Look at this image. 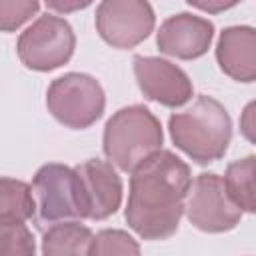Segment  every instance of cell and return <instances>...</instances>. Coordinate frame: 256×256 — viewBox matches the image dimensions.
<instances>
[{
	"mask_svg": "<svg viewBox=\"0 0 256 256\" xmlns=\"http://www.w3.org/2000/svg\"><path fill=\"white\" fill-rule=\"evenodd\" d=\"M192 184L190 168L176 154L158 150L130 176L128 226L144 240H166L180 224Z\"/></svg>",
	"mask_w": 256,
	"mask_h": 256,
	"instance_id": "1",
	"label": "cell"
},
{
	"mask_svg": "<svg viewBox=\"0 0 256 256\" xmlns=\"http://www.w3.org/2000/svg\"><path fill=\"white\" fill-rule=\"evenodd\" d=\"M174 144L198 164L220 160L232 138V122L226 108L212 96H198L194 104L170 116Z\"/></svg>",
	"mask_w": 256,
	"mask_h": 256,
	"instance_id": "2",
	"label": "cell"
},
{
	"mask_svg": "<svg viewBox=\"0 0 256 256\" xmlns=\"http://www.w3.org/2000/svg\"><path fill=\"white\" fill-rule=\"evenodd\" d=\"M162 138V126L146 106H126L106 122L104 154L116 168L132 172L160 150Z\"/></svg>",
	"mask_w": 256,
	"mask_h": 256,
	"instance_id": "3",
	"label": "cell"
},
{
	"mask_svg": "<svg viewBox=\"0 0 256 256\" xmlns=\"http://www.w3.org/2000/svg\"><path fill=\"white\" fill-rule=\"evenodd\" d=\"M38 224H58L68 218H88L82 182L74 168L64 164H44L34 180Z\"/></svg>",
	"mask_w": 256,
	"mask_h": 256,
	"instance_id": "4",
	"label": "cell"
},
{
	"mask_svg": "<svg viewBox=\"0 0 256 256\" xmlns=\"http://www.w3.org/2000/svg\"><path fill=\"white\" fill-rule=\"evenodd\" d=\"M46 106L66 128L84 130L102 116L106 98L96 78L70 72L52 80L46 92Z\"/></svg>",
	"mask_w": 256,
	"mask_h": 256,
	"instance_id": "5",
	"label": "cell"
},
{
	"mask_svg": "<svg viewBox=\"0 0 256 256\" xmlns=\"http://www.w3.org/2000/svg\"><path fill=\"white\" fill-rule=\"evenodd\" d=\"M74 46L72 26L56 14H44L20 34L16 50L26 68L48 72L66 64L74 54Z\"/></svg>",
	"mask_w": 256,
	"mask_h": 256,
	"instance_id": "6",
	"label": "cell"
},
{
	"mask_svg": "<svg viewBox=\"0 0 256 256\" xmlns=\"http://www.w3.org/2000/svg\"><path fill=\"white\" fill-rule=\"evenodd\" d=\"M184 212L202 232L232 230L242 218V210L232 202L222 178L214 172H202L196 176L190 184Z\"/></svg>",
	"mask_w": 256,
	"mask_h": 256,
	"instance_id": "7",
	"label": "cell"
},
{
	"mask_svg": "<svg viewBox=\"0 0 256 256\" xmlns=\"http://www.w3.org/2000/svg\"><path fill=\"white\" fill-rule=\"evenodd\" d=\"M154 28V12L142 0H104L96 8V30L114 48H134Z\"/></svg>",
	"mask_w": 256,
	"mask_h": 256,
	"instance_id": "8",
	"label": "cell"
},
{
	"mask_svg": "<svg viewBox=\"0 0 256 256\" xmlns=\"http://www.w3.org/2000/svg\"><path fill=\"white\" fill-rule=\"evenodd\" d=\"M134 74L142 94L168 108H178L192 98L190 78L172 62L154 56H136Z\"/></svg>",
	"mask_w": 256,
	"mask_h": 256,
	"instance_id": "9",
	"label": "cell"
},
{
	"mask_svg": "<svg viewBox=\"0 0 256 256\" xmlns=\"http://www.w3.org/2000/svg\"><path fill=\"white\" fill-rule=\"evenodd\" d=\"M214 38V24L202 16L180 12L162 22L156 44L160 52L180 58L194 60L208 52Z\"/></svg>",
	"mask_w": 256,
	"mask_h": 256,
	"instance_id": "10",
	"label": "cell"
},
{
	"mask_svg": "<svg viewBox=\"0 0 256 256\" xmlns=\"http://www.w3.org/2000/svg\"><path fill=\"white\" fill-rule=\"evenodd\" d=\"M84 190L88 218L104 220L112 216L122 202V180L110 162L90 158L74 168Z\"/></svg>",
	"mask_w": 256,
	"mask_h": 256,
	"instance_id": "11",
	"label": "cell"
},
{
	"mask_svg": "<svg viewBox=\"0 0 256 256\" xmlns=\"http://www.w3.org/2000/svg\"><path fill=\"white\" fill-rule=\"evenodd\" d=\"M220 70L238 82L256 78V32L250 26H230L220 34L216 46Z\"/></svg>",
	"mask_w": 256,
	"mask_h": 256,
	"instance_id": "12",
	"label": "cell"
},
{
	"mask_svg": "<svg viewBox=\"0 0 256 256\" xmlns=\"http://www.w3.org/2000/svg\"><path fill=\"white\" fill-rule=\"evenodd\" d=\"M94 234L78 222L52 224L42 238V256H88Z\"/></svg>",
	"mask_w": 256,
	"mask_h": 256,
	"instance_id": "13",
	"label": "cell"
},
{
	"mask_svg": "<svg viewBox=\"0 0 256 256\" xmlns=\"http://www.w3.org/2000/svg\"><path fill=\"white\" fill-rule=\"evenodd\" d=\"M36 214L32 186L16 178H0V224L26 222Z\"/></svg>",
	"mask_w": 256,
	"mask_h": 256,
	"instance_id": "14",
	"label": "cell"
},
{
	"mask_svg": "<svg viewBox=\"0 0 256 256\" xmlns=\"http://www.w3.org/2000/svg\"><path fill=\"white\" fill-rule=\"evenodd\" d=\"M254 170H256V158L246 156L242 160H236V162L228 164L226 174L222 178L228 196L244 212H254L256 210Z\"/></svg>",
	"mask_w": 256,
	"mask_h": 256,
	"instance_id": "15",
	"label": "cell"
},
{
	"mask_svg": "<svg viewBox=\"0 0 256 256\" xmlns=\"http://www.w3.org/2000/svg\"><path fill=\"white\" fill-rule=\"evenodd\" d=\"M88 256H140V246L124 230H102L92 238Z\"/></svg>",
	"mask_w": 256,
	"mask_h": 256,
	"instance_id": "16",
	"label": "cell"
},
{
	"mask_svg": "<svg viewBox=\"0 0 256 256\" xmlns=\"http://www.w3.org/2000/svg\"><path fill=\"white\" fill-rule=\"evenodd\" d=\"M34 236L24 222L0 224V256H34Z\"/></svg>",
	"mask_w": 256,
	"mask_h": 256,
	"instance_id": "17",
	"label": "cell"
},
{
	"mask_svg": "<svg viewBox=\"0 0 256 256\" xmlns=\"http://www.w3.org/2000/svg\"><path fill=\"white\" fill-rule=\"evenodd\" d=\"M38 10L40 4L36 0H0V30L12 32L20 28Z\"/></svg>",
	"mask_w": 256,
	"mask_h": 256,
	"instance_id": "18",
	"label": "cell"
},
{
	"mask_svg": "<svg viewBox=\"0 0 256 256\" xmlns=\"http://www.w3.org/2000/svg\"><path fill=\"white\" fill-rule=\"evenodd\" d=\"M190 6H196V8H200V10H208V12H218V10H224V8L234 6V2H228V4H222V2H218V4H210V2H190Z\"/></svg>",
	"mask_w": 256,
	"mask_h": 256,
	"instance_id": "19",
	"label": "cell"
},
{
	"mask_svg": "<svg viewBox=\"0 0 256 256\" xmlns=\"http://www.w3.org/2000/svg\"><path fill=\"white\" fill-rule=\"evenodd\" d=\"M46 6H48V8H54V10H60V12H66V10H76V8H84V6H88V2H76V4H62V2H48Z\"/></svg>",
	"mask_w": 256,
	"mask_h": 256,
	"instance_id": "20",
	"label": "cell"
},
{
	"mask_svg": "<svg viewBox=\"0 0 256 256\" xmlns=\"http://www.w3.org/2000/svg\"><path fill=\"white\" fill-rule=\"evenodd\" d=\"M252 110H254V104H250V106L246 108V112H244V134L248 136V140H252V138H254V136H252V122H248V118H250Z\"/></svg>",
	"mask_w": 256,
	"mask_h": 256,
	"instance_id": "21",
	"label": "cell"
}]
</instances>
